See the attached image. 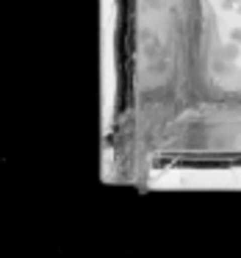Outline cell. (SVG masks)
Listing matches in <instances>:
<instances>
[{
	"label": "cell",
	"instance_id": "7a4b0ae2",
	"mask_svg": "<svg viewBox=\"0 0 241 258\" xmlns=\"http://www.w3.org/2000/svg\"><path fill=\"white\" fill-rule=\"evenodd\" d=\"M230 39H233V42H235V45H241V28H235V31H233V34H230Z\"/></svg>",
	"mask_w": 241,
	"mask_h": 258
},
{
	"label": "cell",
	"instance_id": "6da1fadb",
	"mask_svg": "<svg viewBox=\"0 0 241 258\" xmlns=\"http://www.w3.org/2000/svg\"><path fill=\"white\" fill-rule=\"evenodd\" d=\"M235 53H238V50H235V42H233V45L222 47V53H219V56H222L224 61H233V58H235Z\"/></svg>",
	"mask_w": 241,
	"mask_h": 258
}]
</instances>
